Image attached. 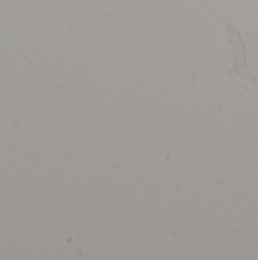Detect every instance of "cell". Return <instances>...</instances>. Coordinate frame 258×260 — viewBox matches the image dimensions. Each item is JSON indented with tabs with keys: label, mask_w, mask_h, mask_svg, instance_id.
Listing matches in <instances>:
<instances>
[{
	"label": "cell",
	"mask_w": 258,
	"mask_h": 260,
	"mask_svg": "<svg viewBox=\"0 0 258 260\" xmlns=\"http://www.w3.org/2000/svg\"><path fill=\"white\" fill-rule=\"evenodd\" d=\"M230 32H231V43H233V47L236 49V55H237V61L242 59V62L245 64V47L242 44V40H240V35L239 32L236 30V27L233 24H230Z\"/></svg>",
	"instance_id": "cell-1"
}]
</instances>
